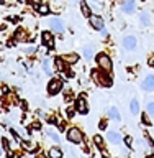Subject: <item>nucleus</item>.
I'll list each match as a JSON object with an SVG mask.
<instances>
[{
	"instance_id": "7ed1b4c3",
	"label": "nucleus",
	"mask_w": 154,
	"mask_h": 158,
	"mask_svg": "<svg viewBox=\"0 0 154 158\" xmlns=\"http://www.w3.org/2000/svg\"><path fill=\"white\" fill-rule=\"evenodd\" d=\"M61 87H62L61 79H51L49 84H48V92L51 94V96H54V94H57L59 91H61Z\"/></svg>"
},
{
	"instance_id": "f03ea898",
	"label": "nucleus",
	"mask_w": 154,
	"mask_h": 158,
	"mask_svg": "<svg viewBox=\"0 0 154 158\" xmlns=\"http://www.w3.org/2000/svg\"><path fill=\"white\" fill-rule=\"evenodd\" d=\"M67 138H69V142H72V143H81L82 142V132L79 130V128H71V130L67 132Z\"/></svg>"
},
{
	"instance_id": "39448f33",
	"label": "nucleus",
	"mask_w": 154,
	"mask_h": 158,
	"mask_svg": "<svg viewBox=\"0 0 154 158\" xmlns=\"http://www.w3.org/2000/svg\"><path fill=\"white\" fill-rule=\"evenodd\" d=\"M92 76L95 77V81L98 82V84H102V86H105V87H108V86H112V79L108 77V76H102L98 71H93L92 73Z\"/></svg>"
},
{
	"instance_id": "412c9836",
	"label": "nucleus",
	"mask_w": 154,
	"mask_h": 158,
	"mask_svg": "<svg viewBox=\"0 0 154 158\" xmlns=\"http://www.w3.org/2000/svg\"><path fill=\"white\" fill-rule=\"evenodd\" d=\"M81 10H82V15L84 17H90V8L85 2H81Z\"/></svg>"
},
{
	"instance_id": "9b49d317",
	"label": "nucleus",
	"mask_w": 154,
	"mask_h": 158,
	"mask_svg": "<svg viewBox=\"0 0 154 158\" xmlns=\"http://www.w3.org/2000/svg\"><path fill=\"white\" fill-rule=\"evenodd\" d=\"M143 89H144V91H152L154 89V76L152 74H149V76L143 81Z\"/></svg>"
},
{
	"instance_id": "9d476101",
	"label": "nucleus",
	"mask_w": 154,
	"mask_h": 158,
	"mask_svg": "<svg viewBox=\"0 0 154 158\" xmlns=\"http://www.w3.org/2000/svg\"><path fill=\"white\" fill-rule=\"evenodd\" d=\"M76 109H77L81 114H87V112H89V107H87L85 99H84V97H79V99H77V104H76Z\"/></svg>"
},
{
	"instance_id": "2f4dec72",
	"label": "nucleus",
	"mask_w": 154,
	"mask_h": 158,
	"mask_svg": "<svg viewBox=\"0 0 154 158\" xmlns=\"http://www.w3.org/2000/svg\"><path fill=\"white\" fill-rule=\"evenodd\" d=\"M26 53H28V54H31V53H34V48H28V49H26Z\"/></svg>"
},
{
	"instance_id": "aec40b11",
	"label": "nucleus",
	"mask_w": 154,
	"mask_h": 158,
	"mask_svg": "<svg viewBox=\"0 0 154 158\" xmlns=\"http://www.w3.org/2000/svg\"><path fill=\"white\" fill-rule=\"evenodd\" d=\"M92 56H93V49H92V46H85L84 48V58L87 59H92Z\"/></svg>"
},
{
	"instance_id": "ddd939ff",
	"label": "nucleus",
	"mask_w": 154,
	"mask_h": 158,
	"mask_svg": "<svg viewBox=\"0 0 154 158\" xmlns=\"http://www.w3.org/2000/svg\"><path fill=\"white\" fill-rule=\"evenodd\" d=\"M53 64H54V61H51V59H44L43 61V68H44V73L48 74V76H51L53 74V71H54V68H53Z\"/></svg>"
},
{
	"instance_id": "b1692460",
	"label": "nucleus",
	"mask_w": 154,
	"mask_h": 158,
	"mask_svg": "<svg viewBox=\"0 0 154 158\" xmlns=\"http://www.w3.org/2000/svg\"><path fill=\"white\" fill-rule=\"evenodd\" d=\"M25 38H26V33H25L23 30H18L17 35H15V40H18V41H25Z\"/></svg>"
},
{
	"instance_id": "473e14b6",
	"label": "nucleus",
	"mask_w": 154,
	"mask_h": 158,
	"mask_svg": "<svg viewBox=\"0 0 154 158\" xmlns=\"http://www.w3.org/2000/svg\"><path fill=\"white\" fill-rule=\"evenodd\" d=\"M2 155H5V152L2 150V147H0V156H2Z\"/></svg>"
},
{
	"instance_id": "1a4fd4ad",
	"label": "nucleus",
	"mask_w": 154,
	"mask_h": 158,
	"mask_svg": "<svg viewBox=\"0 0 154 158\" xmlns=\"http://www.w3.org/2000/svg\"><path fill=\"white\" fill-rule=\"evenodd\" d=\"M107 138H108V142L113 143V145H118V143L121 142V137H120V133L115 132V130H110L107 133Z\"/></svg>"
},
{
	"instance_id": "7c9ffc66",
	"label": "nucleus",
	"mask_w": 154,
	"mask_h": 158,
	"mask_svg": "<svg viewBox=\"0 0 154 158\" xmlns=\"http://www.w3.org/2000/svg\"><path fill=\"white\" fill-rule=\"evenodd\" d=\"M143 120H144L146 123H151V122H149V118H148V115H146V114H144V115H143Z\"/></svg>"
},
{
	"instance_id": "a878e982",
	"label": "nucleus",
	"mask_w": 154,
	"mask_h": 158,
	"mask_svg": "<svg viewBox=\"0 0 154 158\" xmlns=\"http://www.w3.org/2000/svg\"><path fill=\"white\" fill-rule=\"evenodd\" d=\"M93 143H95V145H97L98 148H102V147H103V140H102V137H100V135H95V137H93Z\"/></svg>"
},
{
	"instance_id": "6ab92c4d",
	"label": "nucleus",
	"mask_w": 154,
	"mask_h": 158,
	"mask_svg": "<svg viewBox=\"0 0 154 158\" xmlns=\"http://www.w3.org/2000/svg\"><path fill=\"white\" fill-rule=\"evenodd\" d=\"M48 155L53 156V158H61L62 156V152L59 150V148H51V150L48 152Z\"/></svg>"
},
{
	"instance_id": "6e6552de",
	"label": "nucleus",
	"mask_w": 154,
	"mask_h": 158,
	"mask_svg": "<svg viewBox=\"0 0 154 158\" xmlns=\"http://www.w3.org/2000/svg\"><path fill=\"white\" fill-rule=\"evenodd\" d=\"M123 46H125V49H135L136 48V38L133 35L125 36L123 38Z\"/></svg>"
},
{
	"instance_id": "0eeeda50",
	"label": "nucleus",
	"mask_w": 154,
	"mask_h": 158,
	"mask_svg": "<svg viewBox=\"0 0 154 158\" xmlns=\"http://www.w3.org/2000/svg\"><path fill=\"white\" fill-rule=\"evenodd\" d=\"M135 8H136V5H135V0H123V5H121V10H123V13H128V15H131L133 12H135Z\"/></svg>"
},
{
	"instance_id": "5701e85b",
	"label": "nucleus",
	"mask_w": 154,
	"mask_h": 158,
	"mask_svg": "<svg viewBox=\"0 0 154 158\" xmlns=\"http://www.w3.org/2000/svg\"><path fill=\"white\" fill-rule=\"evenodd\" d=\"M140 112V104H138L136 99H133L131 101V114H138Z\"/></svg>"
},
{
	"instance_id": "f257e3e1",
	"label": "nucleus",
	"mask_w": 154,
	"mask_h": 158,
	"mask_svg": "<svg viewBox=\"0 0 154 158\" xmlns=\"http://www.w3.org/2000/svg\"><path fill=\"white\" fill-rule=\"evenodd\" d=\"M97 63H98V66H100L102 71H110L112 69V59L107 56V54H98L97 56Z\"/></svg>"
},
{
	"instance_id": "2eb2a0df",
	"label": "nucleus",
	"mask_w": 154,
	"mask_h": 158,
	"mask_svg": "<svg viewBox=\"0 0 154 158\" xmlns=\"http://www.w3.org/2000/svg\"><path fill=\"white\" fill-rule=\"evenodd\" d=\"M23 148H25V150H26V152H36V148H38V145H36V143H33V142H23Z\"/></svg>"
},
{
	"instance_id": "c756f323",
	"label": "nucleus",
	"mask_w": 154,
	"mask_h": 158,
	"mask_svg": "<svg viewBox=\"0 0 154 158\" xmlns=\"http://www.w3.org/2000/svg\"><path fill=\"white\" fill-rule=\"evenodd\" d=\"M72 114H74V107H67V115H69V117H71V115H72Z\"/></svg>"
},
{
	"instance_id": "20e7f679",
	"label": "nucleus",
	"mask_w": 154,
	"mask_h": 158,
	"mask_svg": "<svg viewBox=\"0 0 154 158\" xmlns=\"http://www.w3.org/2000/svg\"><path fill=\"white\" fill-rule=\"evenodd\" d=\"M89 22H90V27L95 30H102L105 28V23H103V18L98 17V15H90L89 17Z\"/></svg>"
},
{
	"instance_id": "393cba45",
	"label": "nucleus",
	"mask_w": 154,
	"mask_h": 158,
	"mask_svg": "<svg viewBox=\"0 0 154 158\" xmlns=\"http://www.w3.org/2000/svg\"><path fill=\"white\" fill-rule=\"evenodd\" d=\"M54 66H56V69H57V71H62V69H64L62 58H56V59H54Z\"/></svg>"
},
{
	"instance_id": "423d86ee",
	"label": "nucleus",
	"mask_w": 154,
	"mask_h": 158,
	"mask_svg": "<svg viewBox=\"0 0 154 158\" xmlns=\"http://www.w3.org/2000/svg\"><path fill=\"white\" fill-rule=\"evenodd\" d=\"M48 25L51 27L53 31H56V33H62V31H64V23H62L59 18H51V20L48 22Z\"/></svg>"
},
{
	"instance_id": "4468645a",
	"label": "nucleus",
	"mask_w": 154,
	"mask_h": 158,
	"mask_svg": "<svg viewBox=\"0 0 154 158\" xmlns=\"http://www.w3.org/2000/svg\"><path fill=\"white\" fill-rule=\"evenodd\" d=\"M64 63H69V64H74V63H77V54H74V53H71V54H64Z\"/></svg>"
},
{
	"instance_id": "72a5a7b5",
	"label": "nucleus",
	"mask_w": 154,
	"mask_h": 158,
	"mask_svg": "<svg viewBox=\"0 0 154 158\" xmlns=\"http://www.w3.org/2000/svg\"><path fill=\"white\" fill-rule=\"evenodd\" d=\"M93 2H100V0H93Z\"/></svg>"
},
{
	"instance_id": "bb28decb",
	"label": "nucleus",
	"mask_w": 154,
	"mask_h": 158,
	"mask_svg": "<svg viewBox=\"0 0 154 158\" xmlns=\"http://www.w3.org/2000/svg\"><path fill=\"white\" fill-rule=\"evenodd\" d=\"M148 114H149L151 117H154V102L148 104Z\"/></svg>"
},
{
	"instance_id": "cd10ccee",
	"label": "nucleus",
	"mask_w": 154,
	"mask_h": 158,
	"mask_svg": "<svg viewBox=\"0 0 154 158\" xmlns=\"http://www.w3.org/2000/svg\"><path fill=\"white\" fill-rule=\"evenodd\" d=\"M125 143H126V147H131L133 138H131V137H125Z\"/></svg>"
},
{
	"instance_id": "4be33fe9",
	"label": "nucleus",
	"mask_w": 154,
	"mask_h": 158,
	"mask_svg": "<svg viewBox=\"0 0 154 158\" xmlns=\"http://www.w3.org/2000/svg\"><path fill=\"white\" fill-rule=\"evenodd\" d=\"M36 8H38V13H41V15H48V13H49V7H48L46 3L36 5Z\"/></svg>"
},
{
	"instance_id": "dca6fc26",
	"label": "nucleus",
	"mask_w": 154,
	"mask_h": 158,
	"mask_svg": "<svg viewBox=\"0 0 154 158\" xmlns=\"http://www.w3.org/2000/svg\"><path fill=\"white\" fill-rule=\"evenodd\" d=\"M140 22L144 25V27H148V25H149V13H148V12H141L140 13Z\"/></svg>"
},
{
	"instance_id": "c85d7f7f",
	"label": "nucleus",
	"mask_w": 154,
	"mask_h": 158,
	"mask_svg": "<svg viewBox=\"0 0 154 158\" xmlns=\"http://www.w3.org/2000/svg\"><path fill=\"white\" fill-rule=\"evenodd\" d=\"M98 127H100L102 130H103V128H107V122H105V120H102L100 123H98Z\"/></svg>"
},
{
	"instance_id": "f3484780",
	"label": "nucleus",
	"mask_w": 154,
	"mask_h": 158,
	"mask_svg": "<svg viewBox=\"0 0 154 158\" xmlns=\"http://www.w3.org/2000/svg\"><path fill=\"white\" fill-rule=\"evenodd\" d=\"M108 117L113 118V120H120V112L116 110V107H112L110 110H108Z\"/></svg>"
},
{
	"instance_id": "a211bd4d",
	"label": "nucleus",
	"mask_w": 154,
	"mask_h": 158,
	"mask_svg": "<svg viewBox=\"0 0 154 158\" xmlns=\"http://www.w3.org/2000/svg\"><path fill=\"white\" fill-rule=\"evenodd\" d=\"M46 133H48V137H49V138H51V140H53V142H56V143H59V135H57V133H56V132H54V130H53V128H51V127H49V128H48V130H46Z\"/></svg>"
},
{
	"instance_id": "f8f14e48",
	"label": "nucleus",
	"mask_w": 154,
	"mask_h": 158,
	"mask_svg": "<svg viewBox=\"0 0 154 158\" xmlns=\"http://www.w3.org/2000/svg\"><path fill=\"white\" fill-rule=\"evenodd\" d=\"M41 40H43V43L46 44V46H54V38H53V35L49 33V31H44L43 35H41Z\"/></svg>"
}]
</instances>
